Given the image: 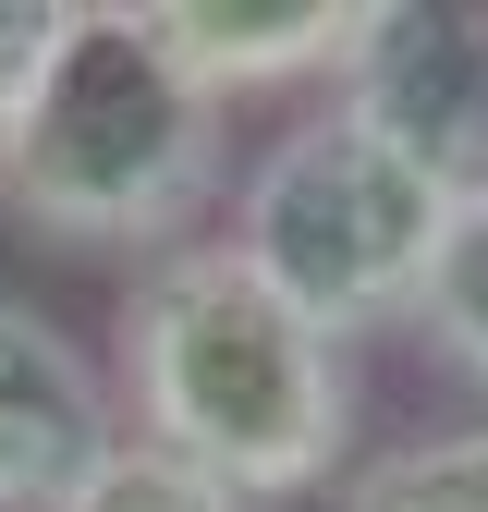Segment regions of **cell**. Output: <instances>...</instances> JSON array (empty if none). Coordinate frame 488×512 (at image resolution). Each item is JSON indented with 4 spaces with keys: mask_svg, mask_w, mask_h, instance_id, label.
Listing matches in <instances>:
<instances>
[{
    "mask_svg": "<svg viewBox=\"0 0 488 512\" xmlns=\"http://www.w3.org/2000/svg\"><path fill=\"white\" fill-rule=\"evenodd\" d=\"M110 415L159 464L220 488L232 512L318 500L354 464V354L244 269L232 244H171L122 281L110 317Z\"/></svg>",
    "mask_w": 488,
    "mask_h": 512,
    "instance_id": "6da1fadb",
    "label": "cell"
},
{
    "mask_svg": "<svg viewBox=\"0 0 488 512\" xmlns=\"http://www.w3.org/2000/svg\"><path fill=\"white\" fill-rule=\"evenodd\" d=\"M232 171V110L196 98L135 0H49L25 86L0 98V220L37 256H171Z\"/></svg>",
    "mask_w": 488,
    "mask_h": 512,
    "instance_id": "7a4b0ae2",
    "label": "cell"
},
{
    "mask_svg": "<svg viewBox=\"0 0 488 512\" xmlns=\"http://www.w3.org/2000/svg\"><path fill=\"white\" fill-rule=\"evenodd\" d=\"M440 196L366 135L354 110H305L257 147V171L232 183V256L257 269L305 330H330L342 354L366 330H403L415 317V281L440 256Z\"/></svg>",
    "mask_w": 488,
    "mask_h": 512,
    "instance_id": "3957f363",
    "label": "cell"
},
{
    "mask_svg": "<svg viewBox=\"0 0 488 512\" xmlns=\"http://www.w3.org/2000/svg\"><path fill=\"white\" fill-rule=\"evenodd\" d=\"M440 208L488 196V0H354L342 98Z\"/></svg>",
    "mask_w": 488,
    "mask_h": 512,
    "instance_id": "277c9868",
    "label": "cell"
},
{
    "mask_svg": "<svg viewBox=\"0 0 488 512\" xmlns=\"http://www.w3.org/2000/svg\"><path fill=\"white\" fill-rule=\"evenodd\" d=\"M122 439L98 354L37 305H0V512H49Z\"/></svg>",
    "mask_w": 488,
    "mask_h": 512,
    "instance_id": "5b68a950",
    "label": "cell"
},
{
    "mask_svg": "<svg viewBox=\"0 0 488 512\" xmlns=\"http://www.w3.org/2000/svg\"><path fill=\"white\" fill-rule=\"evenodd\" d=\"M135 25L159 37V61L196 98H281L342 74L354 49V0H135Z\"/></svg>",
    "mask_w": 488,
    "mask_h": 512,
    "instance_id": "8992f818",
    "label": "cell"
},
{
    "mask_svg": "<svg viewBox=\"0 0 488 512\" xmlns=\"http://www.w3.org/2000/svg\"><path fill=\"white\" fill-rule=\"evenodd\" d=\"M330 512H488V427H415L330 476Z\"/></svg>",
    "mask_w": 488,
    "mask_h": 512,
    "instance_id": "52a82bcc",
    "label": "cell"
},
{
    "mask_svg": "<svg viewBox=\"0 0 488 512\" xmlns=\"http://www.w3.org/2000/svg\"><path fill=\"white\" fill-rule=\"evenodd\" d=\"M403 330L440 354L452 378H476L488 391V196L440 220V256H427V281H415V317Z\"/></svg>",
    "mask_w": 488,
    "mask_h": 512,
    "instance_id": "ba28073f",
    "label": "cell"
},
{
    "mask_svg": "<svg viewBox=\"0 0 488 512\" xmlns=\"http://www.w3.org/2000/svg\"><path fill=\"white\" fill-rule=\"evenodd\" d=\"M49 512H232V500H220V488H196L183 464H159L147 439H110V452H98L74 488H61Z\"/></svg>",
    "mask_w": 488,
    "mask_h": 512,
    "instance_id": "9c48e42d",
    "label": "cell"
},
{
    "mask_svg": "<svg viewBox=\"0 0 488 512\" xmlns=\"http://www.w3.org/2000/svg\"><path fill=\"white\" fill-rule=\"evenodd\" d=\"M37 37H49V0H0V98L25 86V61H37Z\"/></svg>",
    "mask_w": 488,
    "mask_h": 512,
    "instance_id": "30bf717a",
    "label": "cell"
}]
</instances>
